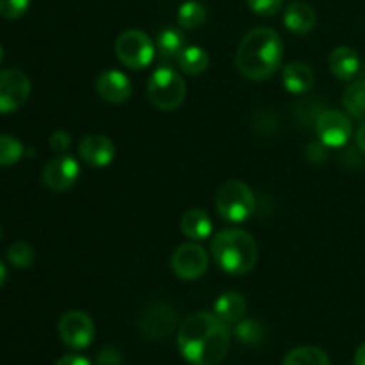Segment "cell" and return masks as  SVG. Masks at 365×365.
Returning <instances> with one entry per match:
<instances>
[{"label":"cell","instance_id":"6da1fadb","mask_svg":"<svg viewBox=\"0 0 365 365\" xmlns=\"http://www.w3.org/2000/svg\"><path fill=\"white\" fill-rule=\"evenodd\" d=\"M177 344L187 364L217 365L230 348V328L212 312L191 314L178 328Z\"/></svg>","mask_w":365,"mask_h":365},{"label":"cell","instance_id":"7a4b0ae2","mask_svg":"<svg viewBox=\"0 0 365 365\" xmlns=\"http://www.w3.org/2000/svg\"><path fill=\"white\" fill-rule=\"evenodd\" d=\"M284 61V41L274 29H252L239 43L235 66L246 78L262 82L273 77Z\"/></svg>","mask_w":365,"mask_h":365},{"label":"cell","instance_id":"3957f363","mask_svg":"<svg viewBox=\"0 0 365 365\" xmlns=\"http://www.w3.org/2000/svg\"><path fill=\"white\" fill-rule=\"evenodd\" d=\"M210 253L221 271L228 274L250 273L259 260V246L253 235L242 228H225L210 242Z\"/></svg>","mask_w":365,"mask_h":365},{"label":"cell","instance_id":"277c9868","mask_svg":"<svg viewBox=\"0 0 365 365\" xmlns=\"http://www.w3.org/2000/svg\"><path fill=\"white\" fill-rule=\"evenodd\" d=\"M217 214L228 223H245L255 212V195L241 180H228L216 192Z\"/></svg>","mask_w":365,"mask_h":365},{"label":"cell","instance_id":"5b68a950","mask_svg":"<svg viewBox=\"0 0 365 365\" xmlns=\"http://www.w3.org/2000/svg\"><path fill=\"white\" fill-rule=\"evenodd\" d=\"M146 93L155 109L175 110L184 103L187 88L178 71H175L173 68L160 66L150 75Z\"/></svg>","mask_w":365,"mask_h":365},{"label":"cell","instance_id":"8992f818","mask_svg":"<svg viewBox=\"0 0 365 365\" xmlns=\"http://www.w3.org/2000/svg\"><path fill=\"white\" fill-rule=\"evenodd\" d=\"M114 52L120 63L130 70H143L150 66L155 57V43L146 32L130 29L118 36Z\"/></svg>","mask_w":365,"mask_h":365},{"label":"cell","instance_id":"52a82bcc","mask_svg":"<svg viewBox=\"0 0 365 365\" xmlns=\"http://www.w3.org/2000/svg\"><path fill=\"white\" fill-rule=\"evenodd\" d=\"M59 337L70 349L81 351L95 341V323L81 310H70L59 321Z\"/></svg>","mask_w":365,"mask_h":365},{"label":"cell","instance_id":"ba28073f","mask_svg":"<svg viewBox=\"0 0 365 365\" xmlns=\"http://www.w3.org/2000/svg\"><path fill=\"white\" fill-rule=\"evenodd\" d=\"M178 324V316L166 303H155L141 312L138 321L139 331L150 341L170 337Z\"/></svg>","mask_w":365,"mask_h":365},{"label":"cell","instance_id":"9c48e42d","mask_svg":"<svg viewBox=\"0 0 365 365\" xmlns=\"http://www.w3.org/2000/svg\"><path fill=\"white\" fill-rule=\"evenodd\" d=\"M171 269L182 280H196L209 269V253L196 242L180 245L171 255Z\"/></svg>","mask_w":365,"mask_h":365},{"label":"cell","instance_id":"30bf717a","mask_svg":"<svg viewBox=\"0 0 365 365\" xmlns=\"http://www.w3.org/2000/svg\"><path fill=\"white\" fill-rule=\"evenodd\" d=\"M31 95V81L20 70H0V114L20 109Z\"/></svg>","mask_w":365,"mask_h":365},{"label":"cell","instance_id":"8fae6325","mask_svg":"<svg viewBox=\"0 0 365 365\" xmlns=\"http://www.w3.org/2000/svg\"><path fill=\"white\" fill-rule=\"evenodd\" d=\"M81 177V166L77 160L66 153H59L45 164L41 173V180L45 187L53 192H64L73 187Z\"/></svg>","mask_w":365,"mask_h":365},{"label":"cell","instance_id":"7c38bea8","mask_svg":"<svg viewBox=\"0 0 365 365\" xmlns=\"http://www.w3.org/2000/svg\"><path fill=\"white\" fill-rule=\"evenodd\" d=\"M316 132L324 146L341 148L351 139L353 123L341 110L328 109L323 110L316 120Z\"/></svg>","mask_w":365,"mask_h":365},{"label":"cell","instance_id":"4fadbf2b","mask_svg":"<svg viewBox=\"0 0 365 365\" xmlns=\"http://www.w3.org/2000/svg\"><path fill=\"white\" fill-rule=\"evenodd\" d=\"M78 155L89 168H107L114 160L116 146L107 135L89 134L78 145Z\"/></svg>","mask_w":365,"mask_h":365},{"label":"cell","instance_id":"5bb4252c","mask_svg":"<svg viewBox=\"0 0 365 365\" xmlns=\"http://www.w3.org/2000/svg\"><path fill=\"white\" fill-rule=\"evenodd\" d=\"M95 89L102 100L109 103H123L130 98V78L120 70H107L96 78Z\"/></svg>","mask_w":365,"mask_h":365},{"label":"cell","instance_id":"9a60e30c","mask_svg":"<svg viewBox=\"0 0 365 365\" xmlns=\"http://www.w3.org/2000/svg\"><path fill=\"white\" fill-rule=\"evenodd\" d=\"M317 24L316 11L307 2H291L284 11V25L294 34H309Z\"/></svg>","mask_w":365,"mask_h":365},{"label":"cell","instance_id":"2e32d148","mask_svg":"<svg viewBox=\"0 0 365 365\" xmlns=\"http://www.w3.org/2000/svg\"><path fill=\"white\" fill-rule=\"evenodd\" d=\"M328 68L339 81L349 82L360 70V57L351 46H337L328 57Z\"/></svg>","mask_w":365,"mask_h":365},{"label":"cell","instance_id":"e0dca14e","mask_svg":"<svg viewBox=\"0 0 365 365\" xmlns=\"http://www.w3.org/2000/svg\"><path fill=\"white\" fill-rule=\"evenodd\" d=\"M314 81H316V75H314L312 68L305 63H298V61L289 63L282 73V82H284L285 89L294 95L309 91L314 86Z\"/></svg>","mask_w":365,"mask_h":365},{"label":"cell","instance_id":"ac0fdd59","mask_svg":"<svg viewBox=\"0 0 365 365\" xmlns=\"http://www.w3.org/2000/svg\"><path fill=\"white\" fill-rule=\"evenodd\" d=\"M182 234L192 241H205L212 234V221L202 209H189L180 220Z\"/></svg>","mask_w":365,"mask_h":365},{"label":"cell","instance_id":"d6986e66","mask_svg":"<svg viewBox=\"0 0 365 365\" xmlns=\"http://www.w3.org/2000/svg\"><path fill=\"white\" fill-rule=\"evenodd\" d=\"M246 312V299L241 292L227 291L214 303V314L225 323H237Z\"/></svg>","mask_w":365,"mask_h":365},{"label":"cell","instance_id":"ffe728a7","mask_svg":"<svg viewBox=\"0 0 365 365\" xmlns=\"http://www.w3.org/2000/svg\"><path fill=\"white\" fill-rule=\"evenodd\" d=\"M177 63L180 70L187 75H200L207 71L210 64V57L205 48L196 45H189L177 56Z\"/></svg>","mask_w":365,"mask_h":365},{"label":"cell","instance_id":"44dd1931","mask_svg":"<svg viewBox=\"0 0 365 365\" xmlns=\"http://www.w3.org/2000/svg\"><path fill=\"white\" fill-rule=\"evenodd\" d=\"M155 48L164 59H177L178 53L185 48V36L177 27H164L157 34Z\"/></svg>","mask_w":365,"mask_h":365},{"label":"cell","instance_id":"7402d4cb","mask_svg":"<svg viewBox=\"0 0 365 365\" xmlns=\"http://www.w3.org/2000/svg\"><path fill=\"white\" fill-rule=\"evenodd\" d=\"M207 20V9L198 0H187L178 7L177 21L184 31H195L200 29Z\"/></svg>","mask_w":365,"mask_h":365},{"label":"cell","instance_id":"603a6c76","mask_svg":"<svg viewBox=\"0 0 365 365\" xmlns=\"http://www.w3.org/2000/svg\"><path fill=\"white\" fill-rule=\"evenodd\" d=\"M282 365H330L327 353L314 346H302L287 353Z\"/></svg>","mask_w":365,"mask_h":365},{"label":"cell","instance_id":"cb8c5ba5","mask_svg":"<svg viewBox=\"0 0 365 365\" xmlns=\"http://www.w3.org/2000/svg\"><path fill=\"white\" fill-rule=\"evenodd\" d=\"M342 106L356 120H365V81L351 82L344 89Z\"/></svg>","mask_w":365,"mask_h":365},{"label":"cell","instance_id":"d4e9b609","mask_svg":"<svg viewBox=\"0 0 365 365\" xmlns=\"http://www.w3.org/2000/svg\"><path fill=\"white\" fill-rule=\"evenodd\" d=\"M235 337H237L239 342H242L248 348H255V346H260L266 339V330H264L262 324L255 319H242L237 321L234 330Z\"/></svg>","mask_w":365,"mask_h":365},{"label":"cell","instance_id":"484cf974","mask_svg":"<svg viewBox=\"0 0 365 365\" xmlns=\"http://www.w3.org/2000/svg\"><path fill=\"white\" fill-rule=\"evenodd\" d=\"M24 157V145L14 135L0 134V168L16 164Z\"/></svg>","mask_w":365,"mask_h":365},{"label":"cell","instance_id":"4316f807","mask_svg":"<svg viewBox=\"0 0 365 365\" xmlns=\"http://www.w3.org/2000/svg\"><path fill=\"white\" fill-rule=\"evenodd\" d=\"M34 250L31 245L24 241H18L14 245L9 246L7 250V260H9L11 266H14L16 269H29V267L34 264Z\"/></svg>","mask_w":365,"mask_h":365},{"label":"cell","instance_id":"83f0119b","mask_svg":"<svg viewBox=\"0 0 365 365\" xmlns=\"http://www.w3.org/2000/svg\"><path fill=\"white\" fill-rule=\"evenodd\" d=\"M31 0H0V16L7 20H16L27 13Z\"/></svg>","mask_w":365,"mask_h":365},{"label":"cell","instance_id":"f1b7e54d","mask_svg":"<svg viewBox=\"0 0 365 365\" xmlns=\"http://www.w3.org/2000/svg\"><path fill=\"white\" fill-rule=\"evenodd\" d=\"M248 7L259 16H274L284 6V0H246Z\"/></svg>","mask_w":365,"mask_h":365},{"label":"cell","instance_id":"f546056e","mask_svg":"<svg viewBox=\"0 0 365 365\" xmlns=\"http://www.w3.org/2000/svg\"><path fill=\"white\" fill-rule=\"evenodd\" d=\"M71 145V135L64 130H57L50 135V148L57 153H66Z\"/></svg>","mask_w":365,"mask_h":365},{"label":"cell","instance_id":"4dcf8cb0","mask_svg":"<svg viewBox=\"0 0 365 365\" xmlns=\"http://www.w3.org/2000/svg\"><path fill=\"white\" fill-rule=\"evenodd\" d=\"M123 359H121L120 351L114 348H106L98 353L96 356V364L98 365H121Z\"/></svg>","mask_w":365,"mask_h":365},{"label":"cell","instance_id":"1f68e13d","mask_svg":"<svg viewBox=\"0 0 365 365\" xmlns=\"http://www.w3.org/2000/svg\"><path fill=\"white\" fill-rule=\"evenodd\" d=\"M56 365H91L88 359L84 356H78V355H66L59 360Z\"/></svg>","mask_w":365,"mask_h":365},{"label":"cell","instance_id":"d6a6232c","mask_svg":"<svg viewBox=\"0 0 365 365\" xmlns=\"http://www.w3.org/2000/svg\"><path fill=\"white\" fill-rule=\"evenodd\" d=\"M356 145H359L360 152L365 153V123L360 125V128L356 130Z\"/></svg>","mask_w":365,"mask_h":365},{"label":"cell","instance_id":"836d02e7","mask_svg":"<svg viewBox=\"0 0 365 365\" xmlns=\"http://www.w3.org/2000/svg\"><path fill=\"white\" fill-rule=\"evenodd\" d=\"M355 365H365V342L359 346L355 353Z\"/></svg>","mask_w":365,"mask_h":365},{"label":"cell","instance_id":"e575fe53","mask_svg":"<svg viewBox=\"0 0 365 365\" xmlns=\"http://www.w3.org/2000/svg\"><path fill=\"white\" fill-rule=\"evenodd\" d=\"M7 280V271H6V266H4L2 262H0V289L4 287V284H6Z\"/></svg>","mask_w":365,"mask_h":365},{"label":"cell","instance_id":"d590c367","mask_svg":"<svg viewBox=\"0 0 365 365\" xmlns=\"http://www.w3.org/2000/svg\"><path fill=\"white\" fill-rule=\"evenodd\" d=\"M4 61V48H2V45H0V63H2Z\"/></svg>","mask_w":365,"mask_h":365},{"label":"cell","instance_id":"8d00e7d4","mask_svg":"<svg viewBox=\"0 0 365 365\" xmlns=\"http://www.w3.org/2000/svg\"><path fill=\"white\" fill-rule=\"evenodd\" d=\"M0 241H2V228H0Z\"/></svg>","mask_w":365,"mask_h":365}]
</instances>
